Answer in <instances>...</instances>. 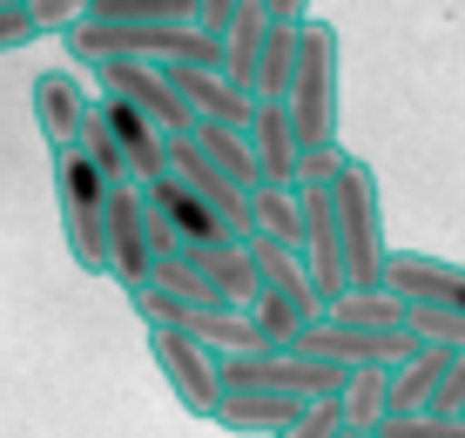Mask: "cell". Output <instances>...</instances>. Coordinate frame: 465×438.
<instances>
[{
  "instance_id": "2e32d148",
  "label": "cell",
  "mask_w": 465,
  "mask_h": 438,
  "mask_svg": "<svg viewBox=\"0 0 465 438\" xmlns=\"http://www.w3.org/2000/svg\"><path fill=\"white\" fill-rule=\"evenodd\" d=\"M175 256H183V264L210 284V297L223 304V311H250V297H256L250 243H210V250H175Z\"/></svg>"
},
{
  "instance_id": "277c9868",
  "label": "cell",
  "mask_w": 465,
  "mask_h": 438,
  "mask_svg": "<svg viewBox=\"0 0 465 438\" xmlns=\"http://www.w3.org/2000/svg\"><path fill=\"white\" fill-rule=\"evenodd\" d=\"M250 264H256V297H250V324L270 337V344H297L317 317H324V297H317L311 270H303L297 250L270 236H250Z\"/></svg>"
},
{
  "instance_id": "83f0119b",
  "label": "cell",
  "mask_w": 465,
  "mask_h": 438,
  "mask_svg": "<svg viewBox=\"0 0 465 438\" xmlns=\"http://www.w3.org/2000/svg\"><path fill=\"white\" fill-rule=\"evenodd\" d=\"M338 398H317V404H303V412L291 418L283 432H270V438H338Z\"/></svg>"
},
{
  "instance_id": "836d02e7",
  "label": "cell",
  "mask_w": 465,
  "mask_h": 438,
  "mask_svg": "<svg viewBox=\"0 0 465 438\" xmlns=\"http://www.w3.org/2000/svg\"><path fill=\"white\" fill-rule=\"evenodd\" d=\"M7 7H27V0H0V14H7Z\"/></svg>"
},
{
  "instance_id": "484cf974",
  "label": "cell",
  "mask_w": 465,
  "mask_h": 438,
  "mask_svg": "<svg viewBox=\"0 0 465 438\" xmlns=\"http://www.w3.org/2000/svg\"><path fill=\"white\" fill-rule=\"evenodd\" d=\"M405 331L419 344H439V351H459L465 344V317L459 311H439V304H405Z\"/></svg>"
},
{
  "instance_id": "30bf717a",
  "label": "cell",
  "mask_w": 465,
  "mask_h": 438,
  "mask_svg": "<svg viewBox=\"0 0 465 438\" xmlns=\"http://www.w3.org/2000/svg\"><path fill=\"white\" fill-rule=\"evenodd\" d=\"M384 290H398L405 304H439V311L465 317V264L431 250H391L384 256Z\"/></svg>"
},
{
  "instance_id": "4316f807",
  "label": "cell",
  "mask_w": 465,
  "mask_h": 438,
  "mask_svg": "<svg viewBox=\"0 0 465 438\" xmlns=\"http://www.w3.org/2000/svg\"><path fill=\"white\" fill-rule=\"evenodd\" d=\"M378 438H465L459 418H439V412H391L378 425Z\"/></svg>"
},
{
  "instance_id": "d6986e66",
  "label": "cell",
  "mask_w": 465,
  "mask_h": 438,
  "mask_svg": "<svg viewBox=\"0 0 465 438\" xmlns=\"http://www.w3.org/2000/svg\"><path fill=\"white\" fill-rule=\"evenodd\" d=\"M297 412H303V404H297V398H277V392H223L216 425H223V432H256V438H270V432L291 425Z\"/></svg>"
},
{
  "instance_id": "7c38bea8",
  "label": "cell",
  "mask_w": 465,
  "mask_h": 438,
  "mask_svg": "<svg viewBox=\"0 0 465 438\" xmlns=\"http://www.w3.org/2000/svg\"><path fill=\"white\" fill-rule=\"evenodd\" d=\"M88 108H94V95H88V81L74 68H41L35 75V122H41L47 149H74Z\"/></svg>"
},
{
  "instance_id": "3957f363",
  "label": "cell",
  "mask_w": 465,
  "mask_h": 438,
  "mask_svg": "<svg viewBox=\"0 0 465 438\" xmlns=\"http://www.w3.org/2000/svg\"><path fill=\"white\" fill-rule=\"evenodd\" d=\"M331 209H338V243H344V290L384 284L391 236H384V196H378V175H371V162H364V155H344L338 149Z\"/></svg>"
},
{
  "instance_id": "e575fe53",
  "label": "cell",
  "mask_w": 465,
  "mask_h": 438,
  "mask_svg": "<svg viewBox=\"0 0 465 438\" xmlns=\"http://www.w3.org/2000/svg\"><path fill=\"white\" fill-rule=\"evenodd\" d=\"M459 425H465V412H459Z\"/></svg>"
},
{
  "instance_id": "d6a6232c",
  "label": "cell",
  "mask_w": 465,
  "mask_h": 438,
  "mask_svg": "<svg viewBox=\"0 0 465 438\" xmlns=\"http://www.w3.org/2000/svg\"><path fill=\"white\" fill-rule=\"evenodd\" d=\"M338 438H378V432H344V425H338Z\"/></svg>"
},
{
  "instance_id": "cb8c5ba5",
  "label": "cell",
  "mask_w": 465,
  "mask_h": 438,
  "mask_svg": "<svg viewBox=\"0 0 465 438\" xmlns=\"http://www.w3.org/2000/svg\"><path fill=\"white\" fill-rule=\"evenodd\" d=\"M338 418H344V432H378L384 418H391V384H384V371H351L344 392H338Z\"/></svg>"
},
{
  "instance_id": "7402d4cb",
  "label": "cell",
  "mask_w": 465,
  "mask_h": 438,
  "mask_svg": "<svg viewBox=\"0 0 465 438\" xmlns=\"http://www.w3.org/2000/svg\"><path fill=\"white\" fill-rule=\"evenodd\" d=\"M189 142H196V155L210 162L216 175H230L236 189H256L263 175H256V155H250V142H243V128H189Z\"/></svg>"
},
{
  "instance_id": "e0dca14e",
  "label": "cell",
  "mask_w": 465,
  "mask_h": 438,
  "mask_svg": "<svg viewBox=\"0 0 465 438\" xmlns=\"http://www.w3.org/2000/svg\"><path fill=\"white\" fill-rule=\"evenodd\" d=\"M263 35H270V7L263 0H236L230 27H223V75L236 81L243 95H256V55H263Z\"/></svg>"
},
{
  "instance_id": "ba28073f",
  "label": "cell",
  "mask_w": 465,
  "mask_h": 438,
  "mask_svg": "<svg viewBox=\"0 0 465 438\" xmlns=\"http://www.w3.org/2000/svg\"><path fill=\"white\" fill-rule=\"evenodd\" d=\"M94 81H102V95L108 102H122V108H135V115H149L163 135H189V108H183V95L169 88V68H155V61H94Z\"/></svg>"
},
{
  "instance_id": "8fae6325",
  "label": "cell",
  "mask_w": 465,
  "mask_h": 438,
  "mask_svg": "<svg viewBox=\"0 0 465 438\" xmlns=\"http://www.w3.org/2000/svg\"><path fill=\"white\" fill-rule=\"evenodd\" d=\"M169 88L183 95V108H189V122H210V128H243L250 122V108H256V95H243L223 68H189V61H175L169 68Z\"/></svg>"
},
{
  "instance_id": "8992f818",
  "label": "cell",
  "mask_w": 465,
  "mask_h": 438,
  "mask_svg": "<svg viewBox=\"0 0 465 438\" xmlns=\"http://www.w3.org/2000/svg\"><path fill=\"white\" fill-rule=\"evenodd\" d=\"M102 277H115L128 297L155 277L149 250V196L135 183H108V216H102Z\"/></svg>"
},
{
  "instance_id": "52a82bcc",
  "label": "cell",
  "mask_w": 465,
  "mask_h": 438,
  "mask_svg": "<svg viewBox=\"0 0 465 438\" xmlns=\"http://www.w3.org/2000/svg\"><path fill=\"white\" fill-rule=\"evenodd\" d=\"M149 358H155L163 384L175 392V404H183L189 418H216V404H223V358H210V351H203L196 337H183L175 324H149Z\"/></svg>"
},
{
  "instance_id": "6da1fadb",
  "label": "cell",
  "mask_w": 465,
  "mask_h": 438,
  "mask_svg": "<svg viewBox=\"0 0 465 438\" xmlns=\"http://www.w3.org/2000/svg\"><path fill=\"white\" fill-rule=\"evenodd\" d=\"M68 61H155V68H175V61H189V68H223V41L203 35L196 21H74L68 35Z\"/></svg>"
},
{
  "instance_id": "9a60e30c",
  "label": "cell",
  "mask_w": 465,
  "mask_h": 438,
  "mask_svg": "<svg viewBox=\"0 0 465 438\" xmlns=\"http://www.w3.org/2000/svg\"><path fill=\"white\" fill-rule=\"evenodd\" d=\"M142 196H149V209H155V216H163L169 230H175V250H210V243H236V236L210 216V209H203L183 183H175L169 169L155 175V183H142Z\"/></svg>"
},
{
  "instance_id": "ac0fdd59",
  "label": "cell",
  "mask_w": 465,
  "mask_h": 438,
  "mask_svg": "<svg viewBox=\"0 0 465 438\" xmlns=\"http://www.w3.org/2000/svg\"><path fill=\"white\" fill-rule=\"evenodd\" d=\"M324 317L344 331H405V297L384 284H358V290H338L324 304Z\"/></svg>"
},
{
  "instance_id": "9c48e42d",
  "label": "cell",
  "mask_w": 465,
  "mask_h": 438,
  "mask_svg": "<svg viewBox=\"0 0 465 438\" xmlns=\"http://www.w3.org/2000/svg\"><path fill=\"white\" fill-rule=\"evenodd\" d=\"M297 351H311V358H324V364H344V371H391V364H405L411 351H419V337L411 331H344V324L317 317L311 331L297 337Z\"/></svg>"
},
{
  "instance_id": "44dd1931",
  "label": "cell",
  "mask_w": 465,
  "mask_h": 438,
  "mask_svg": "<svg viewBox=\"0 0 465 438\" xmlns=\"http://www.w3.org/2000/svg\"><path fill=\"white\" fill-rule=\"evenodd\" d=\"M297 47H303V21H277L270 14L263 55H256V102H283V88L297 75Z\"/></svg>"
},
{
  "instance_id": "4dcf8cb0",
  "label": "cell",
  "mask_w": 465,
  "mask_h": 438,
  "mask_svg": "<svg viewBox=\"0 0 465 438\" xmlns=\"http://www.w3.org/2000/svg\"><path fill=\"white\" fill-rule=\"evenodd\" d=\"M230 14H236V0H196V27H203V35H223Z\"/></svg>"
},
{
  "instance_id": "1f68e13d",
  "label": "cell",
  "mask_w": 465,
  "mask_h": 438,
  "mask_svg": "<svg viewBox=\"0 0 465 438\" xmlns=\"http://www.w3.org/2000/svg\"><path fill=\"white\" fill-rule=\"evenodd\" d=\"M277 21H311V0H263Z\"/></svg>"
},
{
  "instance_id": "7a4b0ae2",
  "label": "cell",
  "mask_w": 465,
  "mask_h": 438,
  "mask_svg": "<svg viewBox=\"0 0 465 438\" xmlns=\"http://www.w3.org/2000/svg\"><path fill=\"white\" fill-rule=\"evenodd\" d=\"M283 108H291L297 149H338V122H344V35L331 21H303V47H297V75L283 88Z\"/></svg>"
},
{
  "instance_id": "5bb4252c",
  "label": "cell",
  "mask_w": 465,
  "mask_h": 438,
  "mask_svg": "<svg viewBox=\"0 0 465 438\" xmlns=\"http://www.w3.org/2000/svg\"><path fill=\"white\" fill-rule=\"evenodd\" d=\"M243 142H250L256 175H263V183H277V189L297 183L303 149H297V128H291V108H283V102H256L250 122H243Z\"/></svg>"
},
{
  "instance_id": "f1b7e54d",
  "label": "cell",
  "mask_w": 465,
  "mask_h": 438,
  "mask_svg": "<svg viewBox=\"0 0 465 438\" xmlns=\"http://www.w3.org/2000/svg\"><path fill=\"white\" fill-rule=\"evenodd\" d=\"M27 14H35L41 35H68V27L88 14V0H27Z\"/></svg>"
},
{
  "instance_id": "4fadbf2b",
  "label": "cell",
  "mask_w": 465,
  "mask_h": 438,
  "mask_svg": "<svg viewBox=\"0 0 465 438\" xmlns=\"http://www.w3.org/2000/svg\"><path fill=\"white\" fill-rule=\"evenodd\" d=\"M94 115H102L108 142L122 149V162H128V183H155V175L169 169V135H163V128H155L149 115H135V108L108 102V95H94Z\"/></svg>"
},
{
  "instance_id": "5b68a950",
  "label": "cell",
  "mask_w": 465,
  "mask_h": 438,
  "mask_svg": "<svg viewBox=\"0 0 465 438\" xmlns=\"http://www.w3.org/2000/svg\"><path fill=\"white\" fill-rule=\"evenodd\" d=\"M54 209L74 264L102 277V216H108V175L82 149H54Z\"/></svg>"
},
{
  "instance_id": "603a6c76",
  "label": "cell",
  "mask_w": 465,
  "mask_h": 438,
  "mask_svg": "<svg viewBox=\"0 0 465 438\" xmlns=\"http://www.w3.org/2000/svg\"><path fill=\"white\" fill-rule=\"evenodd\" d=\"M250 230L283 243V250H297L303 236V209H297V189H277V183H256L250 189Z\"/></svg>"
},
{
  "instance_id": "f546056e",
  "label": "cell",
  "mask_w": 465,
  "mask_h": 438,
  "mask_svg": "<svg viewBox=\"0 0 465 438\" xmlns=\"http://www.w3.org/2000/svg\"><path fill=\"white\" fill-rule=\"evenodd\" d=\"M35 41H41V27H35V14H27V7H7V14H0V55L35 47Z\"/></svg>"
},
{
  "instance_id": "ffe728a7",
  "label": "cell",
  "mask_w": 465,
  "mask_h": 438,
  "mask_svg": "<svg viewBox=\"0 0 465 438\" xmlns=\"http://www.w3.org/2000/svg\"><path fill=\"white\" fill-rule=\"evenodd\" d=\"M445 364H452V351L419 344L405 364H391V371H384V384H391V412H425L431 392H439V378H445Z\"/></svg>"
},
{
  "instance_id": "d4e9b609",
  "label": "cell",
  "mask_w": 465,
  "mask_h": 438,
  "mask_svg": "<svg viewBox=\"0 0 465 438\" xmlns=\"http://www.w3.org/2000/svg\"><path fill=\"white\" fill-rule=\"evenodd\" d=\"M82 21H196V0H88Z\"/></svg>"
}]
</instances>
